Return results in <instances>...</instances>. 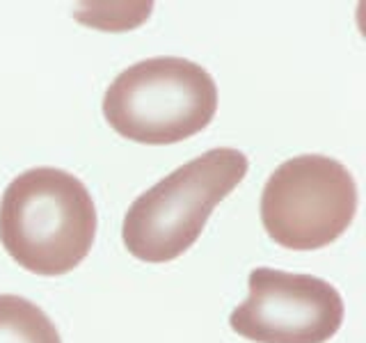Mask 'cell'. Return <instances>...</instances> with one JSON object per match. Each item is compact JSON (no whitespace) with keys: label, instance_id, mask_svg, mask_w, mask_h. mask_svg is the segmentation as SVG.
I'll use <instances>...</instances> for the list:
<instances>
[{"label":"cell","instance_id":"obj_4","mask_svg":"<svg viewBox=\"0 0 366 343\" xmlns=\"http://www.w3.org/2000/svg\"><path fill=\"white\" fill-rule=\"evenodd\" d=\"M357 213L348 167L320 154L293 156L272 172L261 194V222L286 249H320L346 234Z\"/></svg>","mask_w":366,"mask_h":343},{"label":"cell","instance_id":"obj_3","mask_svg":"<svg viewBox=\"0 0 366 343\" xmlns=\"http://www.w3.org/2000/svg\"><path fill=\"white\" fill-rule=\"evenodd\" d=\"M217 112L213 76L183 57H149L112 80L103 114L114 133L142 144H174L202 133Z\"/></svg>","mask_w":366,"mask_h":343},{"label":"cell","instance_id":"obj_6","mask_svg":"<svg viewBox=\"0 0 366 343\" xmlns=\"http://www.w3.org/2000/svg\"><path fill=\"white\" fill-rule=\"evenodd\" d=\"M0 343H62L55 323L21 295H0Z\"/></svg>","mask_w":366,"mask_h":343},{"label":"cell","instance_id":"obj_5","mask_svg":"<svg viewBox=\"0 0 366 343\" xmlns=\"http://www.w3.org/2000/svg\"><path fill=\"white\" fill-rule=\"evenodd\" d=\"M249 295L229 325L257 343H327L343 323V300L330 282L314 274L257 268L249 272Z\"/></svg>","mask_w":366,"mask_h":343},{"label":"cell","instance_id":"obj_2","mask_svg":"<svg viewBox=\"0 0 366 343\" xmlns=\"http://www.w3.org/2000/svg\"><path fill=\"white\" fill-rule=\"evenodd\" d=\"M247 167L243 151L217 146L160 179L124 215L126 249L147 263L179 259L202 236L215 206L245 179Z\"/></svg>","mask_w":366,"mask_h":343},{"label":"cell","instance_id":"obj_1","mask_svg":"<svg viewBox=\"0 0 366 343\" xmlns=\"http://www.w3.org/2000/svg\"><path fill=\"white\" fill-rule=\"evenodd\" d=\"M97 209L85 183L57 167L26 169L0 199V243L28 272L57 277L85 261Z\"/></svg>","mask_w":366,"mask_h":343}]
</instances>
